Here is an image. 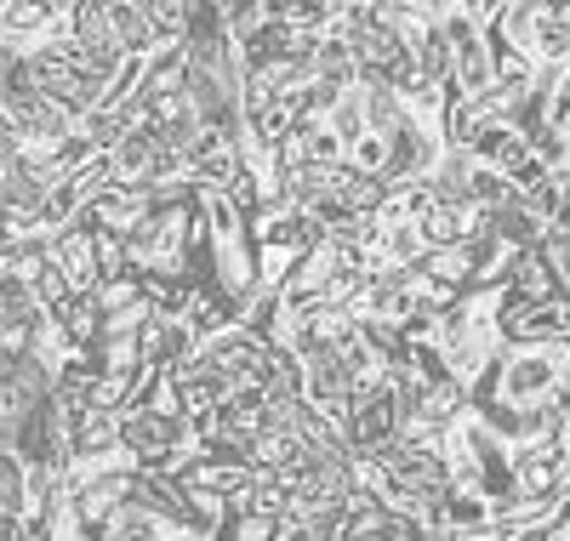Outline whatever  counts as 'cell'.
Instances as JSON below:
<instances>
[{
  "label": "cell",
  "instance_id": "2",
  "mask_svg": "<svg viewBox=\"0 0 570 541\" xmlns=\"http://www.w3.org/2000/svg\"><path fill=\"white\" fill-rule=\"evenodd\" d=\"M531 212H537V217L559 212V188H553V183H537V188H531Z\"/></svg>",
  "mask_w": 570,
  "mask_h": 541
},
{
  "label": "cell",
  "instance_id": "1",
  "mask_svg": "<svg viewBox=\"0 0 570 541\" xmlns=\"http://www.w3.org/2000/svg\"><path fill=\"white\" fill-rule=\"evenodd\" d=\"M548 376H553V371H548L542 360H531V365H519V371H513V393H531V387H542Z\"/></svg>",
  "mask_w": 570,
  "mask_h": 541
},
{
  "label": "cell",
  "instance_id": "3",
  "mask_svg": "<svg viewBox=\"0 0 570 541\" xmlns=\"http://www.w3.org/2000/svg\"><path fill=\"white\" fill-rule=\"evenodd\" d=\"M502 194H508V183H502V177H491V171L473 177V200H502Z\"/></svg>",
  "mask_w": 570,
  "mask_h": 541
}]
</instances>
